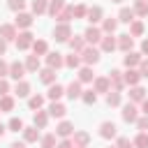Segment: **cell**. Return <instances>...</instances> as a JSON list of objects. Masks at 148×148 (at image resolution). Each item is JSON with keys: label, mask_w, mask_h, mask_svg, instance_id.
<instances>
[{"label": "cell", "mask_w": 148, "mask_h": 148, "mask_svg": "<svg viewBox=\"0 0 148 148\" xmlns=\"http://www.w3.org/2000/svg\"><path fill=\"white\" fill-rule=\"evenodd\" d=\"M99 58H102V51L97 49V46H92V44H88L83 51H81V60H83V65H97L99 62Z\"/></svg>", "instance_id": "obj_1"}, {"label": "cell", "mask_w": 148, "mask_h": 148, "mask_svg": "<svg viewBox=\"0 0 148 148\" xmlns=\"http://www.w3.org/2000/svg\"><path fill=\"white\" fill-rule=\"evenodd\" d=\"M32 23H35V14H30V12H16L14 25H16L18 30H30Z\"/></svg>", "instance_id": "obj_2"}, {"label": "cell", "mask_w": 148, "mask_h": 148, "mask_svg": "<svg viewBox=\"0 0 148 148\" xmlns=\"http://www.w3.org/2000/svg\"><path fill=\"white\" fill-rule=\"evenodd\" d=\"M32 42H35V35H32L30 30H18V35H16V49H18V51L32 49Z\"/></svg>", "instance_id": "obj_3"}, {"label": "cell", "mask_w": 148, "mask_h": 148, "mask_svg": "<svg viewBox=\"0 0 148 148\" xmlns=\"http://www.w3.org/2000/svg\"><path fill=\"white\" fill-rule=\"evenodd\" d=\"M72 37V25L69 23H56L53 28V39L56 42H69Z\"/></svg>", "instance_id": "obj_4"}, {"label": "cell", "mask_w": 148, "mask_h": 148, "mask_svg": "<svg viewBox=\"0 0 148 148\" xmlns=\"http://www.w3.org/2000/svg\"><path fill=\"white\" fill-rule=\"evenodd\" d=\"M99 136L102 139H116L118 136V127H116V123L113 120H104V123H99Z\"/></svg>", "instance_id": "obj_5"}, {"label": "cell", "mask_w": 148, "mask_h": 148, "mask_svg": "<svg viewBox=\"0 0 148 148\" xmlns=\"http://www.w3.org/2000/svg\"><path fill=\"white\" fill-rule=\"evenodd\" d=\"M83 37H86V42L88 44H99L102 42V37H104V32H102V28H97V25H88L86 28V32H83Z\"/></svg>", "instance_id": "obj_6"}, {"label": "cell", "mask_w": 148, "mask_h": 148, "mask_svg": "<svg viewBox=\"0 0 148 148\" xmlns=\"http://www.w3.org/2000/svg\"><path fill=\"white\" fill-rule=\"evenodd\" d=\"M44 60H46V67H53V69L65 67V56L58 53V51H49V53L44 56Z\"/></svg>", "instance_id": "obj_7"}, {"label": "cell", "mask_w": 148, "mask_h": 148, "mask_svg": "<svg viewBox=\"0 0 148 148\" xmlns=\"http://www.w3.org/2000/svg\"><path fill=\"white\" fill-rule=\"evenodd\" d=\"M120 116H123V120H125V123H136V118H139V109H136V104H134V102L123 104Z\"/></svg>", "instance_id": "obj_8"}, {"label": "cell", "mask_w": 148, "mask_h": 148, "mask_svg": "<svg viewBox=\"0 0 148 148\" xmlns=\"http://www.w3.org/2000/svg\"><path fill=\"white\" fill-rule=\"evenodd\" d=\"M86 18H88L90 25H97V23H102V18H104V9H102L99 5H92V7H88Z\"/></svg>", "instance_id": "obj_9"}, {"label": "cell", "mask_w": 148, "mask_h": 148, "mask_svg": "<svg viewBox=\"0 0 148 148\" xmlns=\"http://www.w3.org/2000/svg\"><path fill=\"white\" fill-rule=\"evenodd\" d=\"M116 49H118V37H113V35H104L102 42H99V51H102V53H113Z\"/></svg>", "instance_id": "obj_10"}, {"label": "cell", "mask_w": 148, "mask_h": 148, "mask_svg": "<svg viewBox=\"0 0 148 148\" xmlns=\"http://www.w3.org/2000/svg\"><path fill=\"white\" fill-rule=\"evenodd\" d=\"M25 62H18V60H14V62H9V76L14 79V81H23V76H25Z\"/></svg>", "instance_id": "obj_11"}, {"label": "cell", "mask_w": 148, "mask_h": 148, "mask_svg": "<svg viewBox=\"0 0 148 148\" xmlns=\"http://www.w3.org/2000/svg\"><path fill=\"white\" fill-rule=\"evenodd\" d=\"M123 79H125V86H139V81H141L143 76H141V72H139L136 67H127V69L123 72Z\"/></svg>", "instance_id": "obj_12"}, {"label": "cell", "mask_w": 148, "mask_h": 148, "mask_svg": "<svg viewBox=\"0 0 148 148\" xmlns=\"http://www.w3.org/2000/svg\"><path fill=\"white\" fill-rule=\"evenodd\" d=\"M109 81H111V90L123 92V88H125V79H123V72H120V69H111V72H109Z\"/></svg>", "instance_id": "obj_13"}, {"label": "cell", "mask_w": 148, "mask_h": 148, "mask_svg": "<svg viewBox=\"0 0 148 148\" xmlns=\"http://www.w3.org/2000/svg\"><path fill=\"white\" fill-rule=\"evenodd\" d=\"M74 134V123H69V120H60L58 125H56V136H60V139H69Z\"/></svg>", "instance_id": "obj_14"}, {"label": "cell", "mask_w": 148, "mask_h": 148, "mask_svg": "<svg viewBox=\"0 0 148 148\" xmlns=\"http://www.w3.org/2000/svg\"><path fill=\"white\" fill-rule=\"evenodd\" d=\"M16 35H18V28L14 23H2L0 25V37L7 39V42H16Z\"/></svg>", "instance_id": "obj_15"}, {"label": "cell", "mask_w": 148, "mask_h": 148, "mask_svg": "<svg viewBox=\"0 0 148 148\" xmlns=\"http://www.w3.org/2000/svg\"><path fill=\"white\" fill-rule=\"evenodd\" d=\"M92 90L99 95V92H109L111 90V81H109V76H95V81H92Z\"/></svg>", "instance_id": "obj_16"}, {"label": "cell", "mask_w": 148, "mask_h": 148, "mask_svg": "<svg viewBox=\"0 0 148 148\" xmlns=\"http://www.w3.org/2000/svg\"><path fill=\"white\" fill-rule=\"evenodd\" d=\"M65 95H67L69 99H81V95H83V88H81V81L76 79V81H72V83H67V88H65Z\"/></svg>", "instance_id": "obj_17"}, {"label": "cell", "mask_w": 148, "mask_h": 148, "mask_svg": "<svg viewBox=\"0 0 148 148\" xmlns=\"http://www.w3.org/2000/svg\"><path fill=\"white\" fill-rule=\"evenodd\" d=\"M49 111H44V109H37L35 113H32V125L35 127H39V130H44L46 125H49Z\"/></svg>", "instance_id": "obj_18"}, {"label": "cell", "mask_w": 148, "mask_h": 148, "mask_svg": "<svg viewBox=\"0 0 148 148\" xmlns=\"http://www.w3.org/2000/svg\"><path fill=\"white\" fill-rule=\"evenodd\" d=\"M141 51H127L125 56H123V65L125 67H139V62H141Z\"/></svg>", "instance_id": "obj_19"}, {"label": "cell", "mask_w": 148, "mask_h": 148, "mask_svg": "<svg viewBox=\"0 0 148 148\" xmlns=\"http://www.w3.org/2000/svg\"><path fill=\"white\" fill-rule=\"evenodd\" d=\"M56 72H58V69H53V67H42L37 74H39V81H42V83L51 86V83H56V76H58Z\"/></svg>", "instance_id": "obj_20"}, {"label": "cell", "mask_w": 148, "mask_h": 148, "mask_svg": "<svg viewBox=\"0 0 148 148\" xmlns=\"http://www.w3.org/2000/svg\"><path fill=\"white\" fill-rule=\"evenodd\" d=\"M146 97H148V95H146V88H143V86H130V102L141 104Z\"/></svg>", "instance_id": "obj_21"}, {"label": "cell", "mask_w": 148, "mask_h": 148, "mask_svg": "<svg viewBox=\"0 0 148 148\" xmlns=\"http://www.w3.org/2000/svg\"><path fill=\"white\" fill-rule=\"evenodd\" d=\"M46 111H49V116H51V118H65V113H67V106H65V104L58 99V102H51Z\"/></svg>", "instance_id": "obj_22"}, {"label": "cell", "mask_w": 148, "mask_h": 148, "mask_svg": "<svg viewBox=\"0 0 148 148\" xmlns=\"http://www.w3.org/2000/svg\"><path fill=\"white\" fill-rule=\"evenodd\" d=\"M42 139V134H39V127H35V125H30V127H23V141L25 143H37Z\"/></svg>", "instance_id": "obj_23"}, {"label": "cell", "mask_w": 148, "mask_h": 148, "mask_svg": "<svg viewBox=\"0 0 148 148\" xmlns=\"http://www.w3.org/2000/svg\"><path fill=\"white\" fill-rule=\"evenodd\" d=\"M132 46H134V37H132L130 32H123V35H118V49H120L123 53L132 51Z\"/></svg>", "instance_id": "obj_24"}, {"label": "cell", "mask_w": 148, "mask_h": 148, "mask_svg": "<svg viewBox=\"0 0 148 148\" xmlns=\"http://www.w3.org/2000/svg\"><path fill=\"white\" fill-rule=\"evenodd\" d=\"M67 44H69V49H72V51H76V53H81V51L88 46V42H86V37H83V35H72Z\"/></svg>", "instance_id": "obj_25"}, {"label": "cell", "mask_w": 148, "mask_h": 148, "mask_svg": "<svg viewBox=\"0 0 148 148\" xmlns=\"http://www.w3.org/2000/svg\"><path fill=\"white\" fill-rule=\"evenodd\" d=\"M116 18H118V23H127V25H130V23L136 18V14H134L132 7H120V12H118Z\"/></svg>", "instance_id": "obj_26"}, {"label": "cell", "mask_w": 148, "mask_h": 148, "mask_svg": "<svg viewBox=\"0 0 148 148\" xmlns=\"http://www.w3.org/2000/svg\"><path fill=\"white\" fill-rule=\"evenodd\" d=\"M81 53H76V51H72V53H67L65 56V67H69V69H79L81 67Z\"/></svg>", "instance_id": "obj_27"}, {"label": "cell", "mask_w": 148, "mask_h": 148, "mask_svg": "<svg viewBox=\"0 0 148 148\" xmlns=\"http://www.w3.org/2000/svg\"><path fill=\"white\" fill-rule=\"evenodd\" d=\"M62 95H65V88H62L60 83H51V86H49V90H46V97H49L51 102H58Z\"/></svg>", "instance_id": "obj_28"}, {"label": "cell", "mask_w": 148, "mask_h": 148, "mask_svg": "<svg viewBox=\"0 0 148 148\" xmlns=\"http://www.w3.org/2000/svg\"><path fill=\"white\" fill-rule=\"evenodd\" d=\"M72 141H74V146H88V143H90V134H88L86 130H74Z\"/></svg>", "instance_id": "obj_29"}, {"label": "cell", "mask_w": 148, "mask_h": 148, "mask_svg": "<svg viewBox=\"0 0 148 148\" xmlns=\"http://www.w3.org/2000/svg\"><path fill=\"white\" fill-rule=\"evenodd\" d=\"M116 28H118V18H113V16L102 18V32H104V35H113Z\"/></svg>", "instance_id": "obj_30"}, {"label": "cell", "mask_w": 148, "mask_h": 148, "mask_svg": "<svg viewBox=\"0 0 148 148\" xmlns=\"http://www.w3.org/2000/svg\"><path fill=\"white\" fill-rule=\"evenodd\" d=\"M25 69L28 72H32V74H37L39 69H42V62H39V56H25Z\"/></svg>", "instance_id": "obj_31"}, {"label": "cell", "mask_w": 148, "mask_h": 148, "mask_svg": "<svg viewBox=\"0 0 148 148\" xmlns=\"http://www.w3.org/2000/svg\"><path fill=\"white\" fill-rule=\"evenodd\" d=\"M79 81H81V83H92V81H95V74H92V67H90V65L79 67Z\"/></svg>", "instance_id": "obj_32"}, {"label": "cell", "mask_w": 148, "mask_h": 148, "mask_svg": "<svg viewBox=\"0 0 148 148\" xmlns=\"http://www.w3.org/2000/svg\"><path fill=\"white\" fill-rule=\"evenodd\" d=\"M14 95H16V97H30V83H28L25 79H23V81H16Z\"/></svg>", "instance_id": "obj_33"}, {"label": "cell", "mask_w": 148, "mask_h": 148, "mask_svg": "<svg viewBox=\"0 0 148 148\" xmlns=\"http://www.w3.org/2000/svg\"><path fill=\"white\" fill-rule=\"evenodd\" d=\"M32 53L35 56H46L49 53V42L46 39H35L32 42Z\"/></svg>", "instance_id": "obj_34"}, {"label": "cell", "mask_w": 148, "mask_h": 148, "mask_svg": "<svg viewBox=\"0 0 148 148\" xmlns=\"http://www.w3.org/2000/svg\"><path fill=\"white\" fill-rule=\"evenodd\" d=\"M14 106H16V99H14L12 95H5V97H0V111H2V113H9V111H14Z\"/></svg>", "instance_id": "obj_35"}, {"label": "cell", "mask_w": 148, "mask_h": 148, "mask_svg": "<svg viewBox=\"0 0 148 148\" xmlns=\"http://www.w3.org/2000/svg\"><path fill=\"white\" fill-rule=\"evenodd\" d=\"M132 9H134V14H136L139 18H143V16H148V0H134V5H132Z\"/></svg>", "instance_id": "obj_36"}, {"label": "cell", "mask_w": 148, "mask_h": 148, "mask_svg": "<svg viewBox=\"0 0 148 148\" xmlns=\"http://www.w3.org/2000/svg\"><path fill=\"white\" fill-rule=\"evenodd\" d=\"M30 9H32V14H46V9H49V0H30Z\"/></svg>", "instance_id": "obj_37"}, {"label": "cell", "mask_w": 148, "mask_h": 148, "mask_svg": "<svg viewBox=\"0 0 148 148\" xmlns=\"http://www.w3.org/2000/svg\"><path fill=\"white\" fill-rule=\"evenodd\" d=\"M67 5H65V0H49V9H46V14L49 16H56L58 12H62Z\"/></svg>", "instance_id": "obj_38"}, {"label": "cell", "mask_w": 148, "mask_h": 148, "mask_svg": "<svg viewBox=\"0 0 148 148\" xmlns=\"http://www.w3.org/2000/svg\"><path fill=\"white\" fill-rule=\"evenodd\" d=\"M53 18H56L58 23H69V21L74 18V12H72V7H65V9H62V12H58Z\"/></svg>", "instance_id": "obj_39"}, {"label": "cell", "mask_w": 148, "mask_h": 148, "mask_svg": "<svg viewBox=\"0 0 148 148\" xmlns=\"http://www.w3.org/2000/svg\"><path fill=\"white\" fill-rule=\"evenodd\" d=\"M143 30H146V25H143V21H139V18H134V21L130 23V35H132V37H141V35H143Z\"/></svg>", "instance_id": "obj_40"}, {"label": "cell", "mask_w": 148, "mask_h": 148, "mask_svg": "<svg viewBox=\"0 0 148 148\" xmlns=\"http://www.w3.org/2000/svg\"><path fill=\"white\" fill-rule=\"evenodd\" d=\"M120 102H123V95L118 90H109L106 92V104L109 106H120Z\"/></svg>", "instance_id": "obj_41"}, {"label": "cell", "mask_w": 148, "mask_h": 148, "mask_svg": "<svg viewBox=\"0 0 148 148\" xmlns=\"http://www.w3.org/2000/svg\"><path fill=\"white\" fill-rule=\"evenodd\" d=\"M44 99H46L44 95H30V97H28V106H30L32 111H37V109L44 106Z\"/></svg>", "instance_id": "obj_42"}, {"label": "cell", "mask_w": 148, "mask_h": 148, "mask_svg": "<svg viewBox=\"0 0 148 148\" xmlns=\"http://www.w3.org/2000/svg\"><path fill=\"white\" fill-rule=\"evenodd\" d=\"M39 146H42V148H56V146H58L56 134H44V136L39 139Z\"/></svg>", "instance_id": "obj_43"}, {"label": "cell", "mask_w": 148, "mask_h": 148, "mask_svg": "<svg viewBox=\"0 0 148 148\" xmlns=\"http://www.w3.org/2000/svg\"><path fill=\"white\" fill-rule=\"evenodd\" d=\"M132 141H134V148H148V132H139Z\"/></svg>", "instance_id": "obj_44"}, {"label": "cell", "mask_w": 148, "mask_h": 148, "mask_svg": "<svg viewBox=\"0 0 148 148\" xmlns=\"http://www.w3.org/2000/svg\"><path fill=\"white\" fill-rule=\"evenodd\" d=\"M23 120L21 118H9V123H7V130L9 132H23Z\"/></svg>", "instance_id": "obj_45"}, {"label": "cell", "mask_w": 148, "mask_h": 148, "mask_svg": "<svg viewBox=\"0 0 148 148\" xmlns=\"http://www.w3.org/2000/svg\"><path fill=\"white\" fill-rule=\"evenodd\" d=\"M25 5H28V0H7V7L12 12H25Z\"/></svg>", "instance_id": "obj_46"}, {"label": "cell", "mask_w": 148, "mask_h": 148, "mask_svg": "<svg viewBox=\"0 0 148 148\" xmlns=\"http://www.w3.org/2000/svg\"><path fill=\"white\" fill-rule=\"evenodd\" d=\"M81 99H83V102H86L88 106H92V104L97 102V92H95L92 88H90V90H83V95H81Z\"/></svg>", "instance_id": "obj_47"}, {"label": "cell", "mask_w": 148, "mask_h": 148, "mask_svg": "<svg viewBox=\"0 0 148 148\" xmlns=\"http://www.w3.org/2000/svg\"><path fill=\"white\" fill-rule=\"evenodd\" d=\"M72 12H74V18H86L88 7H86V5H74V7H72Z\"/></svg>", "instance_id": "obj_48"}, {"label": "cell", "mask_w": 148, "mask_h": 148, "mask_svg": "<svg viewBox=\"0 0 148 148\" xmlns=\"http://www.w3.org/2000/svg\"><path fill=\"white\" fill-rule=\"evenodd\" d=\"M116 148H134V141H130L127 136H116Z\"/></svg>", "instance_id": "obj_49"}, {"label": "cell", "mask_w": 148, "mask_h": 148, "mask_svg": "<svg viewBox=\"0 0 148 148\" xmlns=\"http://www.w3.org/2000/svg\"><path fill=\"white\" fill-rule=\"evenodd\" d=\"M134 125L139 127V132H148V116H139Z\"/></svg>", "instance_id": "obj_50"}, {"label": "cell", "mask_w": 148, "mask_h": 148, "mask_svg": "<svg viewBox=\"0 0 148 148\" xmlns=\"http://www.w3.org/2000/svg\"><path fill=\"white\" fill-rule=\"evenodd\" d=\"M9 81L7 79H0V97H5V95H9Z\"/></svg>", "instance_id": "obj_51"}, {"label": "cell", "mask_w": 148, "mask_h": 148, "mask_svg": "<svg viewBox=\"0 0 148 148\" xmlns=\"http://www.w3.org/2000/svg\"><path fill=\"white\" fill-rule=\"evenodd\" d=\"M5 76H9V62H5L0 58V79H5Z\"/></svg>", "instance_id": "obj_52"}, {"label": "cell", "mask_w": 148, "mask_h": 148, "mask_svg": "<svg viewBox=\"0 0 148 148\" xmlns=\"http://www.w3.org/2000/svg\"><path fill=\"white\" fill-rule=\"evenodd\" d=\"M136 69L141 72V76H148V58H141V62H139Z\"/></svg>", "instance_id": "obj_53"}, {"label": "cell", "mask_w": 148, "mask_h": 148, "mask_svg": "<svg viewBox=\"0 0 148 148\" xmlns=\"http://www.w3.org/2000/svg\"><path fill=\"white\" fill-rule=\"evenodd\" d=\"M56 148H74V141H72V136H69V139H60Z\"/></svg>", "instance_id": "obj_54"}, {"label": "cell", "mask_w": 148, "mask_h": 148, "mask_svg": "<svg viewBox=\"0 0 148 148\" xmlns=\"http://www.w3.org/2000/svg\"><path fill=\"white\" fill-rule=\"evenodd\" d=\"M7 44H9V42H7V39H2V37H0V58H2V56H5V53H7Z\"/></svg>", "instance_id": "obj_55"}, {"label": "cell", "mask_w": 148, "mask_h": 148, "mask_svg": "<svg viewBox=\"0 0 148 148\" xmlns=\"http://www.w3.org/2000/svg\"><path fill=\"white\" fill-rule=\"evenodd\" d=\"M141 56H148V39L141 42Z\"/></svg>", "instance_id": "obj_56"}, {"label": "cell", "mask_w": 148, "mask_h": 148, "mask_svg": "<svg viewBox=\"0 0 148 148\" xmlns=\"http://www.w3.org/2000/svg\"><path fill=\"white\" fill-rule=\"evenodd\" d=\"M141 113H143V116H148V97L141 102Z\"/></svg>", "instance_id": "obj_57"}, {"label": "cell", "mask_w": 148, "mask_h": 148, "mask_svg": "<svg viewBox=\"0 0 148 148\" xmlns=\"http://www.w3.org/2000/svg\"><path fill=\"white\" fill-rule=\"evenodd\" d=\"M9 148H25V141H14L9 143Z\"/></svg>", "instance_id": "obj_58"}, {"label": "cell", "mask_w": 148, "mask_h": 148, "mask_svg": "<svg viewBox=\"0 0 148 148\" xmlns=\"http://www.w3.org/2000/svg\"><path fill=\"white\" fill-rule=\"evenodd\" d=\"M5 132H7V125H2V123H0V139L5 136Z\"/></svg>", "instance_id": "obj_59"}, {"label": "cell", "mask_w": 148, "mask_h": 148, "mask_svg": "<svg viewBox=\"0 0 148 148\" xmlns=\"http://www.w3.org/2000/svg\"><path fill=\"white\" fill-rule=\"evenodd\" d=\"M74 148H88V146H74Z\"/></svg>", "instance_id": "obj_60"}, {"label": "cell", "mask_w": 148, "mask_h": 148, "mask_svg": "<svg viewBox=\"0 0 148 148\" xmlns=\"http://www.w3.org/2000/svg\"><path fill=\"white\" fill-rule=\"evenodd\" d=\"M111 2H118V5H120V2H123V0H111Z\"/></svg>", "instance_id": "obj_61"}, {"label": "cell", "mask_w": 148, "mask_h": 148, "mask_svg": "<svg viewBox=\"0 0 148 148\" xmlns=\"http://www.w3.org/2000/svg\"><path fill=\"white\" fill-rule=\"evenodd\" d=\"M109 148H116V146H109Z\"/></svg>", "instance_id": "obj_62"}, {"label": "cell", "mask_w": 148, "mask_h": 148, "mask_svg": "<svg viewBox=\"0 0 148 148\" xmlns=\"http://www.w3.org/2000/svg\"><path fill=\"white\" fill-rule=\"evenodd\" d=\"M0 113H2V111H0Z\"/></svg>", "instance_id": "obj_63"}]
</instances>
